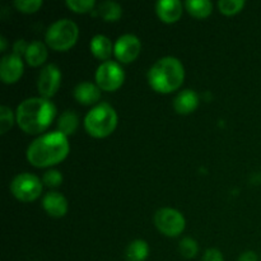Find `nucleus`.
<instances>
[{"label": "nucleus", "mask_w": 261, "mask_h": 261, "mask_svg": "<svg viewBox=\"0 0 261 261\" xmlns=\"http://www.w3.org/2000/svg\"><path fill=\"white\" fill-rule=\"evenodd\" d=\"M56 107L53 102L42 97L27 98L18 106L15 112L17 124L24 133L31 135L41 134L53 122Z\"/></svg>", "instance_id": "1"}, {"label": "nucleus", "mask_w": 261, "mask_h": 261, "mask_svg": "<svg viewBox=\"0 0 261 261\" xmlns=\"http://www.w3.org/2000/svg\"><path fill=\"white\" fill-rule=\"evenodd\" d=\"M69 153L68 138L60 132L41 135L31 143L27 149V160L38 168L58 165L66 158Z\"/></svg>", "instance_id": "2"}, {"label": "nucleus", "mask_w": 261, "mask_h": 261, "mask_svg": "<svg viewBox=\"0 0 261 261\" xmlns=\"http://www.w3.org/2000/svg\"><path fill=\"white\" fill-rule=\"evenodd\" d=\"M185 79V69L178 59L167 56L155 61L148 71V82L158 93H171L180 88Z\"/></svg>", "instance_id": "3"}, {"label": "nucleus", "mask_w": 261, "mask_h": 261, "mask_svg": "<svg viewBox=\"0 0 261 261\" xmlns=\"http://www.w3.org/2000/svg\"><path fill=\"white\" fill-rule=\"evenodd\" d=\"M117 115L106 102L94 106L84 119V127L93 138H106L116 129Z\"/></svg>", "instance_id": "4"}, {"label": "nucleus", "mask_w": 261, "mask_h": 261, "mask_svg": "<svg viewBox=\"0 0 261 261\" xmlns=\"http://www.w3.org/2000/svg\"><path fill=\"white\" fill-rule=\"evenodd\" d=\"M78 25L70 19H59L47 28L46 43L53 50L66 51L75 45L78 40Z\"/></svg>", "instance_id": "5"}, {"label": "nucleus", "mask_w": 261, "mask_h": 261, "mask_svg": "<svg viewBox=\"0 0 261 261\" xmlns=\"http://www.w3.org/2000/svg\"><path fill=\"white\" fill-rule=\"evenodd\" d=\"M12 194L23 203H30L36 200L42 193V184L41 180L31 173H20L15 176L10 184Z\"/></svg>", "instance_id": "6"}, {"label": "nucleus", "mask_w": 261, "mask_h": 261, "mask_svg": "<svg viewBox=\"0 0 261 261\" xmlns=\"http://www.w3.org/2000/svg\"><path fill=\"white\" fill-rule=\"evenodd\" d=\"M154 224L161 233L168 237H177L185 229V218L178 211L162 208L154 214Z\"/></svg>", "instance_id": "7"}, {"label": "nucleus", "mask_w": 261, "mask_h": 261, "mask_svg": "<svg viewBox=\"0 0 261 261\" xmlns=\"http://www.w3.org/2000/svg\"><path fill=\"white\" fill-rule=\"evenodd\" d=\"M125 74L121 66L115 61H105L96 71L97 86L106 92H114L122 86Z\"/></svg>", "instance_id": "8"}, {"label": "nucleus", "mask_w": 261, "mask_h": 261, "mask_svg": "<svg viewBox=\"0 0 261 261\" xmlns=\"http://www.w3.org/2000/svg\"><path fill=\"white\" fill-rule=\"evenodd\" d=\"M61 82L60 69L54 64H48L38 75L37 89L42 98L48 99L58 92Z\"/></svg>", "instance_id": "9"}, {"label": "nucleus", "mask_w": 261, "mask_h": 261, "mask_svg": "<svg viewBox=\"0 0 261 261\" xmlns=\"http://www.w3.org/2000/svg\"><path fill=\"white\" fill-rule=\"evenodd\" d=\"M142 50V43L139 38L134 35L120 36L114 46V54L119 61L129 64L139 56Z\"/></svg>", "instance_id": "10"}, {"label": "nucleus", "mask_w": 261, "mask_h": 261, "mask_svg": "<svg viewBox=\"0 0 261 261\" xmlns=\"http://www.w3.org/2000/svg\"><path fill=\"white\" fill-rule=\"evenodd\" d=\"M23 74V61L15 54L4 56L0 63V76L5 84H13L19 81Z\"/></svg>", "instance_id": "11"}, {"label": "nucleus", "mask_w": 261, "mask_h": 261, "mask_svg": "<svg viewBox=\"0 0 261 261\" xmlns=\"http://www.w3.org/2000/svg\"><path fill=\"white\" fill-rule=\"evenodd\" d=\"M42 206L48 216L60 218V217L65 216L66 212H68V200L63 194L51 191L43 196Z\"/></svg>", "instance_id": "12"}, {"label": "nucleus", "mask_w": 261, "mask_h": 261, "mask_svg": "<svg viewBox=\"0 0 261 261\" xmlns=\"http://www.w3.org/2000/svg\"><path fill=\"white\" fill-rule=\"evenodd\" d=\"M155 12L165 23H175L182 15V4L178 0H161L155 4Z\"/></svg>", "instance_id": "13"}, {"label": "nucleus", "mask_w": 261, "mask_h": 261, "mask_svg": "<svg viewBox=\"0 0 261 261\" xmlns=\"http://www.w3.org/2000/svg\"><path fill=\"white\" fill-rule=\"evenodd\" d=\"M74 97L81 105H94L101 98V88L91 82H83L75 87Z\"/></svg>", "instance_id": "14"}, {"label": "nucleus", "mask_w": 261, "mask_h": 261, "mask_svg": "<svg viewBox=\"0 0 261 261\" xmlns=\"http://www.w3.org/2000/svg\"><path fill=\"white\" fill-rule=\"evenodd\" d=\"M199 105V96L196 92L191 91V89H185V91L180 92L176 96L175 101H173V107H175L176 112L180 115H189L196 110Z\"/></svg>", "instance_id": "15"}, {"label": "nucleus", "mask_w": 261, "mask_h": 261, "mask_svg": "<svg viewBox=\"0 0 261 261\" xmlns=\"http://www.w3.org/2000/svg\"><path fill=\"white\" fill-rule=\"evenodd\" d=\"M89 47H91V53L97 59L106 61H109V58L112 55V51H114L111 40L103 35L94 36L91 40Z\"/></svg>", "instance_id": "16"}, {"label": "nucleus", "mask_w": 261, "mask_h": 261, "mask_svg": "<svg viewBox=\"0 0 261 261\" xmlns=\"http://www.w3.org/2000/svg\"><path fill=\"white\" fill-rule=\"evenodd\" d=\"M24 56L28 65L40 66L47 59V48H46L45 43H42L41 41H33L28 46L27 53H25Z\"/></svg>", "instance_id": "17"}, {"label": "nucleus", "mask_w": 261, "mask_h": 261, "mask_svg": "<svg viewBox=\"0 0 261 261\" xmlns=\"http://www.w3.org/2000/svg\"><path fill=\"white\" fill-rule=\"evenodd\" d=\"M148 255H149V247L143 240H135L130 242L125 251V257L127 261H144Z\"/></svg>", "instance_id": "18"}, {"label": "nucleus", "mask_w": 261, "mask_h": 261, "mask_svg": "<svg viewBox=\"0 0 261 261\" xmlns=\"http://www.w3.org/2000/svg\"><path fill=\"white\" fill-rule=\"evenodd\" d=\"M78 125H79L78 116H76L75 112L70 111V110L63 112V115L59 117L58 129L59 132L63 133L65 137H68V135H73L74 133L76 132V129H78Z\"/></svg>", "instance_id": "19"}, {"label": "nucleus", "mask_w": 261, "mask_h": 261, "mask_svg": "<svg viewBox=\"0 0 261 261\" xmlns=\"http://www.w3.org/2000/svg\"><path fill=\"white\" fill-rule=\"evenodd\" d=\"M185 8L193 17L206 18L213 10V4L209 0H189L185 3Z\"/></svg>", "instance_id": "20"}, {"label": "nucleus", "mask_w": 261, "mask_h": 261, "mask_svg": "<svg viewBox=\"0 0 261 261\" xmlns=\"http://www.w3.org/2000/svg\"><path fill=\"white\" fill-rule=\"evenodd\" d=\"M98 14L103 18L106 22H116L121 18L122 9L120 4L115 2H103L98 7Z\"/></svg>", "instance_id": "21"}, {"label": "nucleus", "mask_w": 261, "mask_h": 261, "mask_svg": "<svg viewBox=\"0 0 261 261\" xmlns=\"http://www.w3.org/2000/svg\"><path fill=\"white\" fill-rule=\"evenodd\" d=\"M221 13L226 15H233L245 7L244 0H221L218 3Z\"/></svg>", "instance_id": "22"}, {"label": "nucleus", "mask_w": 261, "mask_h": 261, "mask_svg": "<svg viewBox=\"0 0 261 261\" xmlns=\"http://www.w3.org/2000/svg\"><path fill=\"white\" fill-rule=\"evenodd\" d=\"M178 249H180V254L182 255L185 259H193V257L196 256V254H198L199 251L198 244H196L195 240L189 239V237L181 240Z\"/></svg>", "instance_id": "23"}, {"label": "nucleus", "mask_w": 261, "mask_h": 261, "mask_svg": "<svg viewBox=\"0 0 261 261\" xmlns=\"http://www.w3.org/2000/svg\"><path fill=\"white\" fill-rule=\"evenodd\" d=\"M13 111L7 106L0 107V134H5L13 126Z\"/></svg>", "instance_id": "24"}, {"label": "nucleus", "mask_w": 261, "mask_h": 261, "mask_svg": "<svg viewBox=\"0 0 261 261\" xmlns=\"http://www.w3.org/2000/svg\"><path fill=\"white\" fill-rule=\"evenodd\" d=\"M15 8L22 13H35L42 7V2L41 0H15L14 2Z\"/></svg>", "instance_id": "25"}, {"label": "nucleus", "mask_w": 261, "mask_h": 261, "mask_svg": "<svg viewBox=\"0 0 261 261\" xmlns=\"http://www.w3.org/2000/svg\"><path fill=\"white\" fill-rule=\"evenodd\" d=\"M66 5L75 13H87L93 9L96 3L94 0H68Z\"/></svg>", "instance_id": "26"}, {"label": "nucleus", "mask_w": 261, "mask_h": 261, "mask_svg": "<svg viewBox=\"0 0 261 261\" xmlns=\"http://www.w3.org/2000/svg\"><path fill=\"white\" fill-rule=\"evenodd\" d=\"M42 182L48 188H58L63 182V175L56 170H50L45 172L42 177Z\"/></svg>", "instance_id": "27"}, {"label": "nucleus", "mask_w": 261, "mask_h": 261, "mask_svg": "<svg viewBox=\"0 0 261 261\" xmlns=\"http://www.w3.org/2000/svg\"><path fill=\"white\" fill-rule=\"evenodd\" d=\"M203 261H223V255L219 250L209 249L204 254Z\"/></svg>", "instance_id": "28"}, {"label": "nucleus", "mask_w": 261, "mask_h": 261, "mask_svg": "<svg viewBox=\"0 0 261 261\" xmlns=\"http://www.w3.org/2000/svg\"><path fill=\"white\" fill-rule=\"evenodd\" d=\"M28 46H30V45H28V43L25 42L24 40L15 41L14 46H13V50H14V53H13V54H15V55H18V56H22L23 54L25 55Z\"/></svg>", "instance_id": "29"}, {"label": "nucleus", "mask_w": 261, "mask_h": 261, "mask_svg": "<svg viewBox=\"0 0 261 261\" xmlns=\"http://www.w3.org/2000/svg\"><path fill=\"white\" fill-rule=\"evenodd\" d=\"M239 261H257V256L254 251H246L241 254Z\"/></svg>", "instance_id": "30"}, {"label": "nucleus", "mask_w": 261, "mask_h": 261, "mask_svg": "<svg viewBox=\"0 0 261 261\" xmlns=\"http://www.w3.org/2000/svg\"><path fill=\"white\" fill-rule=\"evenodd\" d=\"M0 43H2V47H0V50L5 51V48H7V40H5V37H0Z\"/></svg>", "instance_id": "31"}]
</instances>
